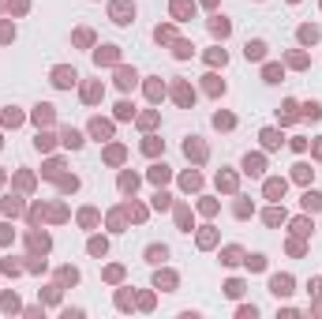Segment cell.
I'll list each match as a JSON object with an SVG mask.
<instances>
[{"label": "cell", "mask_w": 322, "mask_h": 319, "mask_svg": "<svg viewBox=\"0 0 322 319\" xmlns=\"http://www.w3.org/2000/svg\"><path fill=\"white\" fill-rule=\"evenodd\" d=\"M270 293H274V297H289V293H292V278L289 274H274L270 278Z\"/></svg>", "instance_id": "obj_3"}, {"label": "cell", "mask_w": 322, "mask_h": 319, "mask_svg": "<svg viewBox=\"0 0 322 319\" xmlns=\"http://www.w3.org/2000/svg\"><path fill=\"white\" fill-rule=\"evenodd\" d=\"M75 83H79V72H75V68H64V64L53 68V87L68 90V87H75Z\"/></svg>", "instance_id": "obj_2"}, {"label": "cell", "mask_w": 322, "mask_h": 319, "mask_svg": "<svg viewBox=\"0 0 322 319\" xmlns=\"http://www.w3.org/2000/svg\"><path fill=\"white\" fill-rule=\"evenodd\" d=\"M142 150H146V154H157V150H165V143H161V139H154V135H150V139H146V143H142Z\"/></svg>", "instance_id": "obj_35"}, {"label": "cell", "mask_w": 322, "mask_h": 319, "mask_svg": "<svg viewBox=\"0 0 322 319\" xmlns=\"http://www.w3.org/2000/svg\"><path fill=\"white\" fill-rule=\"evenodd\" d=\"M206 60H210V64H225L229 53H225V49H210V57H206Z\"/></svg>", "instance_id": "obj_43"}, {"label": "cell", "mask_w": 322, "mask_h": 319, "mask_svg": "<svg viewBox=\"0 0 322 319\" xmlns=\"http://www.w3.org/2000/svg\"><path fill=\"white\" fill-rule=\"evenodd\" d=\"M184 188H199V173H187V176H184Z\"/></svg>", "instance_id": "obj_48"}, {"label": "cell", "mask_w": 322, "mask_h": 319, "mask_svg": "<svg viewBox=\"0 0 322 319\" xmlns=\"http://www.w3.org/2000/svg\"><path fill=\"white\" fill-rule=\"evenodd\" d=\"M244 57L247 60H262L266 57V42H262V38H251V42L244 45Z\"/></svg>", "instance_id": "obj_7"}, {"label": "cell", "mask_w": 322, "mask_h": 319, "mask_svg": "<svg viewBox=\"0 0 322 319\" xmlns=\"http://www.w3.org/2000/svg\"><path fill=\"white\" fill-rule=\"evenodd\" d=\"M206 90H210L214 98H217V94H225V83L217 79V75H206Z\"/></svg>", "instance_id": "obj_30"}, {"label": "cell", "mask_w": 322, "mask_h": 319, "mask_svg": "<svg viewBox=\"0 0 322 319\" xmlns=\"http://www.w3.org/2000/svg\"><path fill=\"white\" fill-rule=\"evenodd\" d=\"M150 180H154V184H165V180H169V165H165V161L150 169Z\"/></svg>", "instance_id": "obj_25"}, {"label": "cell", "mask_w": 322, "mask_h": 319, "mask_svg": "<svg viewBox=\"0 0 322 319\" xmlns=\"http://www.w3.org/2000/svg\"><path fill=\"white\" fill-rule=\"evenodd\" d=\"M105 252H109V244H105V240H98V237H94V240H90V255H105Z\"/></svg>", "instance_id": "obj_39"}, {"label": "cell", "mask_w": 322, "mask_h": 319, "mask_svg": "<svg viewBox=\"0 0 322 319\" xmlns=\"http://www.w3.org/2000/svg\"><path fill=\"white\" fill-rule=\"evenodd\" d=\"M169 199H172L169 191H157V195H154V207H157V210H169Z\"/></svg>", "instance_id": "obj_42"}, {"label": "cell", "mask_w": 322, "mask_h": 319, "mask_svg": "<svg viewBox=\"0 0 322 319\" xmlns=\"http://www.w3.org/2000/svg\"><path fill=\"white\" fill-rule=\"evenodd\" d=\"M169 259V248L165 244H150L146 248V263H165Z\"/></svg>", "instance_id": "obj_10"}, {"label": "cell", "mask_w": 322, "mask_h": 319, "mask_svg": "<svg viewBox=\"0 0 322 319\" xmlns=\"http://www.w3.org/2000/svg\"><path fill=\"white\" fill-rule=\"evenodd\" d=\"M4 240H12V233H8V225H0V244H4Z\"/></svg>", "instance_id": "obj_51"}, {"label": "cell", "mask_w": 322, "mask_h": 319, "mask_svg": "<svg viewBox=\"0 0 322 319\" xmlns=\"http://www.w3.org/2000/svg\"><path fill=\"white\" fill-rule=\"evenodd\" d=\"M4 124H8V128H15V124H23V113H19L15 105H8V109H4Z\"/></svg>", "instance_id": "obj_22"}, {"label": "cell", "mask_w": 322, "mask_h": 319, "mask_svg": "<svg viewBox=\"0 0 322 319\" xmlns=\"http://www.w3.org/2000/svg\"><path fill=\"white\" fill-rule=\"evenodd\" d=\"M289 146H292L296 154H300V150H307V139H300V135H296V139H292V143H289Z\"/></svg>", "instance_id": "obj_49"}, {"label": "cell", "mask_w": 322, "mask_h": 319, "mask_svg": "<svg viewBox=\"0 0 322 319\" xmlns=\"http://www.w3.org/2000/svg\"><path fill=\"white\" fill-rule=\"evenodd\" d=\"M277 116H281V120H285V124H292L296 116H300V113H296V102H285V105H281V109H277Z\"/></svg>", "instance_id": "obj_19"}, {"label": "cell", "mask_w": 322, "mask_h": 319, "mask_svg": "<svg viewBox=\"0 0 322 319\" xmlns=\"http://www.w3.org/2000/svg\"><path fill=\"white\" fill-rule=\"evenodd\" d=\"M79 218H83V225H94V222H98V214H94V210H83Z\"/></svg>", "instance_id": "obj_50"}, {"label": "cell", "mask_w": 322, "mask_h": 319, "mask_svg": "<svg viewBox=\"0 0 322 319\" xmlns=\"http://www.w3.org/2000/svg\"><path fill=\"white\" fill-rule=\"evenodd\" d=\"M292 233L307 237V233H311V222H307V218H296V222H292Z\"/></svg>", "instance_id": "obj_36"}, {"label": "cell", "mask_w": 322, "mask_h": 319, "mask_svg": "<svg viewBox=\"0 0 322 319\" xmlns=\"http://www.w3.org/2000/svg\"><path fill=\"white\" fill-rule=\"evenodd\" d=\"M262 169H266L262 154H244V173L247 176H262Z\"/></svg>", "instance_id": "obj_5"}, {"label": "cell", "mask_w": 322, "mask_h": 319, "mask_svg": "<svg viewBox=\"0 0 322 319\" xmlns=\"http://www.w3.org/2000/svg\"><path fill=\"white\" fill-rule=\"evenodd\" d=\"M176 222H180L184 233H191V210H187V207H176Z\"/></svg>", "instance_id": "obj_23"}, {"label": "cell", "mask_w": 322, "mask_h": 319, "mask_svg": "<svg viewBox=\"0 0 322 319\" xmlns=\"http://www.w3.org/2000/svg\"><path fill=\"white\" fill-rule=\"evenodd\" d=\"M255 316H259V308H255V304H240V319H255Z\"/></svg>", "instance_id": "obj_45"}, {"label": "cell", "mask_w": 322, "mask_h": 319, "mask_svg": "<svg viewBox=\"0 0 322 319\" xmlns=\"http://www.w3.org/2000/svg\"><path fill=\"white\" fill-rule=\"evenodd\" d=\"M90 135H98V139H109V135H112V124H105V120H94V124H90Z\"/></svg>", "instance_id": "obj_18"}, {"label": "cell", "mask_w": 322, "mask_h": 319, "mask_svg": "<svg viewBox=\"0 0 322 319\" xmlns=\"http://www.w3.org/2000/svg\"><path fill=\"white\" fill-rule=\"evenodd\" d=\"M232 124H236V120H232L229 113H217V116H214V128H232Z\"/></svg>", "instance_id": "obj_37"}, {"label": "cell", "mask_w": 322, "mask_h": 319, "mask_svg": "<svg viewBox=\"0 0 322 319\" xmlns=\"http://www.w3.org/2000/svg\"><path fill=\"white\" fill-rule=\"evenodd\" d=\"M240 255H244L240 248H225V252H221V263H225V267H232V263H240Z\"/></svg>", "instance_id": "obj_29"}, {"label": "cell", "mask_w": 322, "mask_h": 319, "mask_svg": "<svg viewBox=\"0 0 322 319\" xmlns=\"http://www.w3.org/2000/svg\"><path fill=\"white\" fill-rule=\"evenodd\" d=\"M60 143H64V146H71V150H83V143H86V139H83V131L64 128V131H60Z\"/></svg>", "instance_id": "obj_6"}, {"label": "cell", "mask_w": 322, "mask_h": 319, "mask_svg": "<svg viewBox=\"0 0 322 319\" xmlns=\"http://www.w3.org/2000/svg\"><path fill=\"white\" fill-rule=\"evenodd\" d=\"M191 49H195V45H187V42H176V45H172V53H176V57H191Z\"/></svg>", "instance_id": "obj_38"}, {"label": "cell", "mask_w": 322, "mask_h": 319, "mask_svg": "<svg viewBox=\"0 0 322 319\" xmlns=\"http://www.w3.org/2000/svg\"><path fill=\"white\" fill-rule=\"evenodd\" d=\"M15 38V27H8V23H4V27H0V42H12Z\"/></svg>", "instance_id": "obj_46"}, {"label": "cell", "mask_w": 322, "mask_h": 319, "mask_svg": "<svg viewBox=\"0 0 322 319\" xmlns=\"http://www.w3.org/2000/svg\"><path fill=\"white\" fill-rule=\"evenodd\" d=\"M116 116H120V120H131V116H135V105H131V102H120V105H116Z\"/></svg>", "instance_id": "obj_32"}, {"label": "cell", "mask_w": 322, "mask_h": 319, "mask_svg": "<svg viewBox=\"0 0 322 319\" xmlns=\"http://www.w3.org/2000/svg\"><path fill=\"white\" fill-rule=\"evenodd\" d=\"M285 188H289V184H285L281 176H270V180H266V199H281Z\"/></svg>", "instance_id": "obj_9"}, {"label": "cell", "mask_w": 322, "mask_h": 319, "mask_svg": "<svg viewBox=\"0 0 322 319\" xmlns=\"http://www.w3.org/2000/svg\"><path fill=\"white\" fill-rule=\"evenodd\" d=\"M300 42L315 45V42H319V27H300Z\"/></svg>", "instance_id": "obj_24"}, {"label": "cell", "mask_w": 322, "mask_h": 319, "mask_svg": "<svg viewBox=\"0 0 322 319\" xmlns=\"http://www.w3.org/2000/svg\"><path fill=\"white\" fill-rule=\"evenodd\" d=\"M34 120H38V128H42V124H49V120H53V105L42 102L38 109H34Z\"/></svg>", "instance_id": "obj_13"}, {"label": "cell", "mask_w": 322, "mask_h": 319, "mask_svg": "<svg viewBox=\"0 0 322 319\" xmlns=\"http://www.w3.org/2000/svg\"><path fill=\"white\" fill-rule=\"evenodd\" d=\"M94 60H98V64H112V60H116V45H101L98 53H94Z\"/></svg>", "instance_id": "obj_14"}, {"label": "cell", "mask_w": 322, "mask_h": 319, "mask_svg": "<svg viewBox=\"0 0 322 319\" xmlns=\"http://www.w3.org/2000/svg\"><path fill=\"white\" fill-rule=\"evenodd\" d=\"M247 271H266V255H262V252H255V255H247Z\"/></svg>", "instance_id": "obj_20"}, {"label": "cell", "mask_w": 322, "mask_h": 319, "mask_svg": "<svg viewBox=\"0 0 322 319\" xmlns=\"http://www.w3.org/2000/svg\"><path fill=\"white\" fill-rule=\"evenodd\" d=\"M60 282H64V286H75V282H79V271H71V267H64V271H60Z\"/></svg>", "instance_id": "obj_40"}, {"label": "cell", "mask_w": 322, "mask_h": 319, "mask_svg": "<svg viewBox=\"0 0 322 319\" xmlns=\"http://www.w3.org/2000/svg\"><path fill=\"white\" fill-rule=\"evenodd\" d=\"M172 15L176 19H187V15H195V4L191 0H172Z\"/></svg>", "instance_id": "obj_11"}, {"label": "cell", "mask_w": 322, "mask_h": 319, "mask_svg": "<svg viewBox=\"0 0 322 319\" xmlns=\"http://www.w3.org/2000/svg\"><path fill=\"white\" fill-rule=\"evenodd\" d=\"M135 188H139V176H135V173L120 176V191H135Z\"/></svg>", "instance_id": "obj_28"}, {"label": "cell", "mask_w": 322, "mask_h": 319, "mask_svg": "<svg viewBox=\"0 0 322 319\" xmlns=\"http://www.w3.org/2000/svg\"><path fill=\"white\" fill-rule=\"evenodd\" d=\"M101 98V83H90V87H83V102H98Z\"/></svg>", "instance_id": "obj_31"}, {"label": "cell", "mask_w": 322, "mask_h": 319, "mask_svg": "<svg viewBox=\"0 0 322 319\" xmlns=\"http://www.w3.org/2000/svg\"><path fill=\"white\" fill-rule=\"evenodd\" d=\"M135 83H139V72L135 68H116V87L120 90H131Z\"/></svg>", "instance_id": "obj_4"}, {"label": "cell", "mask_w": 322, "mask_h": 319, "mask_svg": "<svg viewBox=\"0 0 322 319\" xmlns=\"http://www.w3.org/2000/svg\"><path fill=\"white\" fill-rule=\"evenodd\" d=\"M34 146H38V150H49V146H53V135H49V131H38Z\"/></svg>", "instance_id": "obj_34"}, {"label": "cell", "mask_w": 322, "mask_h": 319, "mask_svg": "<svg viewBox=\"0 0 322 319\" xmlns=\"http://www.w3.org/2000/svg\"><path fill=\"white\" fill-rule=\"evenodd\" d=\"M19 207H23L19 199H4V210H8V214H19Z\"/></svg>", "instance_id": "obj_47"}, {"label": "cell", "mask_w": 322, "mask_h": 319, "mask_svg": "<svg viewBox=\"0 0 322 319\" xmlns=\"http://www.w3.org/2000/svg\"><path fill=\"white\" fill-rule=\"evenodd\" d=\"M315 154H319V158H322V139H319V146H315Z\"/></svg>", "instance_id": "obj_52"}, {"label": "cell", "mask_w": 322, "mask_h": 319, "mask_svg": "<svg viewBox=\"0 0 322 319\" xmlns=\"http://www.w3.org/2000/svg\"><path fill=\"white\" fill-rule=\"evenodd\" d=\"M281 222H285V210L270 207V210H266V225H281Z\"/></svg>", "instance_id": "obj_33"}, {"label": "cell", "mask_w": 322, "mask_h": 319, "mask_svg": "<svg viewBox=\"0 0 322 319\" xmlns=\"http://www.w3.org/2000/svg\"><path fill=\"white\" fill-rule=\"evenodd\" d=\"M262 146H266V150H277V146H281V131L266 128V131H262Z\"/></svg>", "instance_id": "obj_15"}, {"label": "cell", "mask_w": 322, "mask_h": 319, "mask_svg": "<svg viewBox=\"0 0 322 319\" xmlns=\"http://www.w3.org/2000/svg\"><path fill=\"white\" fill-rule=\"evenodd\" d=\"M184 154H187V158H191V154H195V158H206V150H202V143H199L195 135H191V139L184 143Z\"/></svg>", "instance_id": "obj_16"}, {"label": "cell", "mask_w": 322, "mask_h": 319, "mask_svg": "<svg viewBox=\"0 0 322 319\" xmlns=\"http://www.w3.org/2000/svg\"><path fill=\"white\" fill-rule=\"evenodd\" d=\"M146 94H150V102H157V98L165 94V87H161V83H146Z\"/></svg>", "instance_id": "obj_41"}, {"label": "cell", "mask_w": 322, "mask_h": 319, "mask_svg": "<svg viewBox=\"0 0 322 319\" xmlns=\"http://www.w3.org/2000/svg\"><path fill=\"white\" fill-rule=\"evenodd\" d=\"M262 79H266V83H281V64H266V68H262Z\"/></svg>", "instance_id": "obj_26"}, {"label": "cell", "mask_w": 322, "mask_h": 319, "mask_svg": "<svg viewBox=\"0 0 322 319\" xmlns=\"http://www.w3.org/2000/svg\"><path fill=\"white\" fill-rule=\"evenodd\" d=\"M210 34L214 38H229V34H232V23H229L225 15H214L210 19Z\"/></svg>", "instance_id": "obj_8"}, {"label": "cell", "mask_w": 322, "mask_h": 319, "mask_svg": "<svg viewBox=\"0 0 322 319\" xmlns=\"http://www.w3.org/2000/svg\"><path fill=\"white\" fill-rule=\"evenodd\" d=\"M112 23H116V27L135 23V4H131V0H112Z\"/></svg>", "instance_id": "obj_1"}, {"label": "cell", "mask_w": 322, "mask_h": 319, "mask_svg": "<svg viewBox=\"0 0 322 319\" xmlns=\"http://www.w3.org/2000/svg\"><path fill=\"white\" fill-rule=\"evenodd\" d=\"M304 116L307 120H322V102H307L304 105Z\"/></svg>", "instance_id": "obj_27"}, {"label": "cell", "mask_w": 322, "mask_h": 319, "mask_svg": "<svg viewBox=\"0 0 322 319\" xmlns=\"http://www.w3.org/2000/svg\"><path fill=\"white\" fill-rule=\"evenodd\" d=\"M311 173H315V169H311V165H304V161H300V165H292V180H300V184H307Z\"/></svg>", "instance_id": "obj_17"}, {"label": "cell", "mask_w": 322, "mask_h": 319, "mask_svg": "<svg viewBox=\"0 0 322 319\" xmlns=\"http://www.w3.org/2000/svg\"><path fill=\"white\" fill-rule=\"evenodd\" d=\"M304 210H322V191H304Z\"/></svg>", "instance_id": "obj_12"}, {"label": "cell", "mask_w": 322, "mask_h": 319, "mask_svg": "<svg viewBox=\"0 0 322 319\" xmlns=\"http://www.w3.org/2000/svg\"><path fill=\"white\" fill-rule=\"evenodd\" d=\"M0 312H19V297L15 293H4L0 297Z\"/></svg>", "instance_id": "obj_21"}, {"label": "cell", "mask_w": 322, "mask_h": 319, "mask_svg": "<svg viewBox=\"0 0 322 319\" xmlns=\"http://www.w3.org/2000/svg\"><path fill=\"white\" fill-rule=\"evenodd\" d=\"M240 293H244V282H229L225 286V297H240Z\"/></svg>", "instance_id": "obj_44"}]
</instances>
